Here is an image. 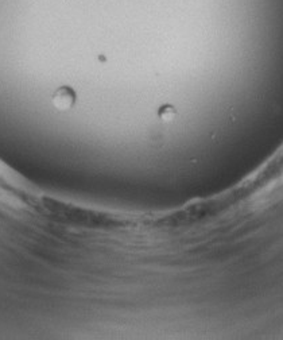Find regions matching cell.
Here are the masks:
<instances>
[{
	"label": "cell",
	"mask_w": 283,
	"mask_h": 340,
	"mask_svg": "<svg viewBox=\"0 0 283 340\" xmlns=\"http://www.w3.org/2000/svg\"><path fill=\"white\" fill-rule=\"evenodd\" d=\"M74 100H76V93H74V91L67 88V87L60 88L53 96V104L61 111L69 110L74 104Z\"/></svg>",
	"instance_id": "1"
},
{
	"label": "cell",
	"mask_w": 283,
	"mask_h": 340,
	"mask_svg": "<svg viewBox=\"0 0 283 340\" xmlns=\"http://www.w3.org/2000/svg\"><path fill=\"white\" fill-rule=\"evenodd\" d=\"M175 115H177V112L170 106L162 107L161 111H159V117H161L162 120H173L175 117Z\"/></svg>",
	"instance_id": "2"
}]
</instances>
